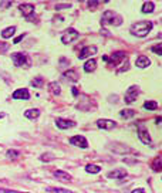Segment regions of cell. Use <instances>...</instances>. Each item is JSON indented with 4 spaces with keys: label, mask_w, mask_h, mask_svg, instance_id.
Listing matches in <instances>:
<instances>
[{
    "label": "cell",
    "mask_w": 162,
    "mask_h": 193,
    "mask_svg": "<svg viewBox=\"0 0 162 193\" xmlns=\"http://www.w3.org/2000/svg\"><path fill=\"white\" fill-rule=\"evenodd\" d=\"M152 30V23L151 22H138L131 26V34L135 37H147L149 31Z\"/></svg>",
    "instance_id": "obj_1"
},
{
    "label": "cell",
    "mask_w": 162,
    "mask_h": 193,
    "mask_svg": "<svg viewBox=\"0 0 162 193\" xmlns=\"http://www.w3.org/2000/svg\"><path fill=\"white\" fill-rule=\"evenodd\" d=\"M101 24H103V26H107V24H111V26H119V24H122V17L118 14V13H115V11L107 10L103 14Z\"/></svg>",
    "instance_id": "obj_2"
},
{
    "label": "cell",
    "mask_w": 162,
    "mask_h": 193,
    "mask_svg": "<svg viewBox=\"0 0 162 193\" xmlns=\"http://www.w3.org/2000/svg\"><path fill=\"white\" fill-rule=\"evenodd\" d=\"M138 95H140V87L131 85L125 93V98H124V100H125V104H132Z\"/></svg>",
    "instance_id": "obj_3"
},
{
    "label": "cell",
    "mask_w": 162,
    "mask_h": 193,
    "mask_svg": "<svg viewBox=\"0 0 162 193\" xmlns=\"http://www.w3.org/2000/svg\"><path fill=\"white\" fill-rule=\"evenodd\" d=\"M127 60V54L124 51H117L114 53L111 57H108V64H112V65H119Z\"/></svg>",
    "instance_id": "obj_4"
},
{
    "label": "cell",
    "mask_w": 162,
    "mask_h": 193,
    "mask_svg": "<svg viewBox=\"0 0 162 193\" xmlns=\"http://www.w3.org/2000/svg\"><path fill=\"white\" fill-rule=\"evenodd\" d=\"M11 60H13V64H14L16 67H22V65H26L29 63V57L24 53H13L11 54Z\"/></svg>",
    "instance_id": "obj_5"
},
{
    "label": "cell",
    "mask_w": 162,
    "mask_h": 193,
    "mask_svg": "<svg viewBox=\"0 0 162 193\" xmlns=\"http://www.w3.org/2000/svg\"><path fill=\"white\" fill-rule=\"evenodd\" d=\"M78 31L74 29H68L66 31V33L61 36V41H63V44H70V43H73L74 40H77L78 38Z\"/></svg>",
    "instance_id": "obj_6"
},
{
    "label": "cell",
    "mask_w": 162,
    "mask_h": 193,
    "mask_svg": "<svg viewBox=\"0 0 162 193\" xmlns=\"http://www.w3.org/2000/svg\"><path fill=\"white\" fill-rule=\"evenodd\" d=\"M94 54H97V47L95 45H87V47H84L80 53H78V58L84 60V58H87V57L94 56Z\"/></svg>",
    "instance_id": "obj_7"
},
{
    "label": "cell",
    "mask_w": 162,
    "mask_h": 193,
    "mask_svg": "<svg viewBox=\"0 0 162 193\" xmlns=\"http://www.w3.org/2000/svg\"><path fill=\"white\" fill-rule=\"evenodd\" d=\"M138 136H140L141 142L145 145H151L152 144V139H151V135L148 132V129L142 128V125H140V129H138Z\"/></svg>",
    "instance_id": "obj_8"
},
{
    "label": "cell",
    "mask_w": 162,
    "mask_h": 193,
    "mask_svg": "<svg viewBox=\"0 0 162 193\" xmlns=\"http://www.w3.org/2000/svg\"><path fill=\"white\" fill-rule=\"evenodd\" d=\"M70 144L74 145V146H80V148H88V142L85 139L84 136H81V135H75V136L70 138Z\"/></svg>",
    "instance_id": "obj_9"
},
{
    "label": "cell",
    "mask_w": 162,
    "mask_h": 193,
    "mask_svg": "<svg viewBox=\"0 0 162 193\" xmlns=\"http://www.w3.org/2000/svg\"><path fill=\"white\" fill-rule=\"evenodd\" d=\"M97 126L101 128V129L110 131L117 126V122H115V121H111V119H98V121H97Z\"/></svg>",
    "instance_id": "obj_10"
},
{
    "label": "cell",
    "mask_w": 162,
    "mask_h": 193,
    "mask_svg": "<svg viewBox=\"0 0 162 193\" xmlns=\"http://www.w3.org/2000/svg\"><path fill=\"white\" fill-rule=\"evenodd\" d=\"M125 176H127V171L122 169V167L114 169V171H111L107 173V178H110V179H124Z\"/></svg>",
    "instance_id": "obj_11"
},
{
    "label": "cell",
    "mask_w": 162,
    "mask_h": 193,
    "mask_svg": "<svg viewBox=\"0 0 162 193\" xmlns=\"http://www.w3.org/2000/svg\"><path fill=\"white\" fill-rule=\"evenodd\" d=\"M13 98L14 100H29L30 98V93L27 88H18L13 93Z\"/></svg>",
    "instance_id": "obj_12"
},
{
    "label": "cell",
    "mask_w": 162,
    "mask_h": 193,
    "mask_svg": "<svg viewBox=\"0 0 162 193\" xmlns=\"http://www.w3.org/2000/svg\"><path fill=\"white\" fill-rule=\"evenodd\" d=\"M55 125L59 126L60 129H68V128H73V126H75V122H74V121H68V119L57 118V121H55Z\"/></svg>",
    "instance_id": "obj_13"
},
{
    "label": "cell",
    "mask_w": 162,
    "mask_h": 193,
    "mask_svg": "<svg viewBox=\"0 0 162 193\" xmlns=\"http://www.w3.org/2000/svg\"><path fill=\"white\" fill-rule=\"evenodd\" d=\"M18 10L22 11L23 16H26V17H31V14L34 13V6H33V4H29V3H23V4H20Z\"/></svg>",
    "instance_id": "obj_14"
},
{
    "label": "cell",
    "mask_w": 162,
    "mask_h": 193,
    "mask_svg": "<svg viewBox=\"0 0 162 193\" xmlns=\"http://www.w3.org/2000/svg\"><path fill=\"white\" fill-rule=\"evenodd\" d=\"M54 176L59 179V180L64 182V183L71 182V175L67 173V172H64V171H55V172H54Z\"/></svg>",
    "instance_id": "obj_15"
},
{
    "label": "cell",
    "mask_w": 162,
    "mask_h": 193,
    "mask_svg": "<svg viewBox=\"0 0 162 193\" xmlns=\"http://www.w3.org/2000/svg\"><path fill=\"white\" fill-rule=\"evenodd\" d=\"M64 78H66L67 81H70V82H77L78 80H80V77H78L77 74V71L75 70H68L64 73Z\"/></svg>",
    "instance_id": "obj_16"
},
{
    "label": "cell",
    "mask_w": 162,
    "mask_h": 193,
    "mask_svg": "<svg viewBox=\"0 0 162 193\" xmlns=\"http://www.w3.org/2000/svg\"><path fill=\"white\" fill-rule=\"evenodd\" d=\"M151 169L154 172H162V155L156 156L151 162Z\"/></svg>",
    "instance_id": "obj_17"
},
{
    "label": "cell",
    "mask_w": 162,
    "mask_h": 193,
    "mask_svg": "<svg viewBox=\"0 0 162 193\" xmlns=\"http://www.w3.org/2000/svg\"><path fill=\"white\" fill-rule=\"evenodd\" d=\"M149 64H151V61H149V58L145 56H141L136 58V67L138 68H147Z\"/></svg>",
    "instance_id": "obj_18"
},
{
    "label": "cell",
    "mask_w": 162,
    "mask_h": 193,
    "mask_svg": "<svg viewBox=\"0 0 162 193\" xmlns=\"http://www.w3.org/2000/svg\"><path fill=\"white\" fill-rule=\"evenodd\" d=\"M95 68H97V61L94 58L85 61V64H84V71L85 73H92V71H95Z\"/></svg>",
    "instance_id": "obj_19"
},
{
    "label": "cell",
    "mask_w": 162,
    "mask_h": 193,
    "mask_svg": "<svg viewBox=\"0 0 162 193\" xmlns=\"http://www.w3.org/2000/svg\"><path fill=\"white\" fill-rule=\"evenodd\" d=\"M142 13H145V14H149V13H154L155 10V4L154 2H145L144 4H142Z\"/></svg>",
    "instance_id": "obj_20"
},
{
    "label": "cell",
    "mask_w": 162,
    "mask_h": 193,
    "mask_svg": "<svg viewBox=\"0 0 162 193\" xmlns=\"http://www.w3.org/2000/svg\"><path fill=\"white\" fill-rule=\"evenodd\" d=\"M48 89H50V93H51L53 95H60V94H61L60 84H59V82H55V81H53V82L48 84Z\"/></svg>",
    "instance_id": "obj_21"
},
{
    "label": "cell",
    "mask_w": 162,
    "mask_h": 193,
    "mask_svg": "<svg viewBox=\"0 0 162 193\" xmlns=\"http://www.w3.org/2000/svg\"><path fill=\"white\" fill-rule=\"evenodd\" d=\"M38 115H40V109H37V108H31V109H27L24 112V116L29 119H36L38 118Z\"/></svg>",
    "instance_id": "obj_22"
},
{
    "label": "cell",
    "mask_w": 162,
    "mask_h": 193,
    "mask_svg": "<svg viewBox=\"0 0 162 193\" xmlns=\"http://www.w3.org/2000/svg\"><path fill=\"white\" fill-rule=\"evenodd\" d=\"M16 33V27L11 26V27H6V29L2 31V37L3 38H10L13 34Z\"/></svg>",
    "instance_id": "obj_23"
},
{
    "label": "cell",
    "mask_w": 162,
    "mask_h": 193,
    "mask_svg": "<svg viewBox=\"0 0 162 193\" xmlns=\"http://www.w3.org/2000/svg\"><path fill=\"white\" fill-rule=\"evenodd\" d=\"M135 109H122L121 112H119V116L121 118H125V119H129V118H134L135 116Z\"/></svg>",
    "instance_id": "obj_24"
},
{
    "label": "cell",
    "mask_w": 162,
    "mask_h": 193,
    "mask_svg": "<svg viewBox=\"0 0 162 193\" xmlns=\"http://www.w3.org/2000/svg\"><path fill=\"white\" fill-rule=\"evenodd\" d=\"M99 171H101V166H98V165L90 163L85 166V172H88V173H98Z\"/></svg>",
    "instance_id": "obj_25"
},
{
    "label": "cell",
    "mask_w": 162,
    "mask_h": 193,
    "mask_svg": "<svg viewBox=\"0 0 162 193\" xmlns=\"http://www.w3.org/2000/svg\"><path fill=\"white\" fill-rule=\"evenodd\" d=\"M144 108L149 109V111H155V109H158V102L156 101H147L144 104Z\"/></svg>",
    "instance_id": "obj_26"
},
{
    "label": "cell",
    "mask_w": 162,
    "mask_h": 193,
    "mask_svg": "<svg viewBox=\"0 0 162 193\" xmlns=\"http://www.w3.org/2000/svg\"><path fill=\"white\" fill-rule=\"evenodd\" d=\"M31 85L33 87H37V88H40V87H43L44 85V78L41 77V75H38V77H36L31 81Z\"/></svg>",
    "instance_id": "obj_27"
},
{
    "label": "cell",
    "mask_w": 162,
    "mask_h": 193,
    "mask_svg": "<svg viewBox=\"0 0 162 193\" xmlns=\"http://www.w3.org/2000/svg\"><path fill=\"white\" fill-rule=\"evenodd\" d=\"M110 149H112V151L117 153H125V152H129V151H131V149H129L128 146H125V145H122L119 148H117V146H110Z\"/></svg>",
    "instance_id": "obj_28"
},
{
    "label": "cell",
    "mask_w": 162,
    "mask_h": 193,
    "mask_svg": "<svg viewBox=\"0 0 162 193\" xmlns=\"http://www.w3.org/2000/svg\"><path fill=\"white\" fill-rule=\"evenodd\" d=\"M48 193H73L71 190H67V189H60V187H47Z\"/></svg>",
    "instance_id": "obj_29"
},
{
    "label": "cell",
    "mask_w": 162,
    "mask_h": 193,
    "mask_svg": "<svg viewBox=\"0 0 162 193\" xmlns=\"http://www.w3.org/2000/svg\"><path fill=\"white\" fill-rule=\"evenodd\" d=\"M20 156V152L18 151H14V149H9L7 151V158L9 159H17Z\"/></svg>",
    "instance_id": "obj_30"
},
{
    "label": "cell",
    "mask_w": 162,
    "mask_h": 193,
    "mask_svg": "<svg viewBox=\"0 0 162 193\" xmlns=\"http://www.w3.org/2000/svg\"><path fill=\"white\" fill-rule=\"evenodd\" d=\"M54 159V156L50 155V153H44V155L40 156V160H43V162H48V160H53Z\"/></svg>",
    "instance_id": "obj_31"
},
{
    "label": "cell",
    "mask_w": 162,
    "mask_h": 193,
    "mask_svg": "<svg viewBox=\"0 0 162 193\" xmlns=\"http://www.w3.org/2000/svg\"><path fill=\"white\" fill-rule=\"evenodd\" d=\"M151 51L155 53V54H159V56H162V45H155V47L151 48Z\"/></svg>",
    "instance_id": "obj_32"
},
{
    "label": "cell",
    "mask_w": 162,
    "mask_h": 193,
    "mask_svg": "<svg viewBox=\"0 0 162 193\" xmlns=\"http://www.w3.org/2000/svg\"><path fill=\"white\" fill-rule=\"evenodd\" d=\"M68 7H71V4H70V3H64V4H57V6H55V9H57V10H61V9H68Z\"/></svg>",
    "instance_id": "obj_33"
},
{
    "label": "cell",
    "mask_w": 162,
    "mask_h": 193,
    "mask_svg": "<svg viewBox=\"0 0 162 193\" xmlns=\"http://www.w3.org/2000/svg\"><path fill=\"white\" fill-rule=\"evenodd\" d=\"M87 4H88L90 9H95L97 6H99V4H101V2H88Z\"/></svg>",
    "instance_id": "obj_34"
},
{
    "label": "cell",
    "mask_w": 162,
    "mask_h": 193,
    "mask_svg": "<svg viewBox=\"0 0 162 193\" xmlns=\"http://www.w3.org/2000/svg\"><path fill=\"white\" fill-rule=\"evenodd\" d=\"M24 36H26V34H22V36H18V37H16L13 43H14V44H18V43H20V41H22L23 38H24Z\"/></svg>",
    "instance_id": "obj_35"
},
{
    "label": "cell",
    "mask_w": 162,
    "mask_h": 193,
    "mask_svg": "<svg viewBox=\"0 0 162 193\" xmlns=\"http://www.w3.org/2000/svg\"><path fill=\"white\" fill-rule=\"evenodd\" d=\"M60 63H61V64H60V67L63 68V67H66V65H67V63L70 64V61H67V58H61V60H60Z\"/></svg>",
    "instance_id": "obj_36"
},
{
    "label": "cell",
    "mask_w": 162,
    "mask_h": 193,
    "mask_svg": "<svg viewBox=\"0 0 162 193\" xmlns=\"http://www.w3.org/2000/svg\"><path fill=\"white\" fill-rule=\"evenodd\" d=\"M10 4H11V2H2V3H0V7L6 9L7 6H10Z\"/></svg>",
    "instance_id": "obj_37"
},
{
    "label": "cell",
    "mask_w": 162,
    "mask_h": 193,
    "mask_svg": "<svg viewBox=\"0 0 162 193\" xmlns=\"http://www.w3.org/2000/svg\"><path fill=\"white\" fill-rule=\"evenodd\" d=\"M131 193H145V190L142 189V187H138V189H134Z\"/></svg>",
    "instance_id": "obj_38"
},
{
    "label": "cell",
    "mask_w": 162,
    "mask_h": 193,
    "mask_svg": "<svg viewBox=\"0 0 162 193\" xmlns=\"http://www.w3.org/2000/svg\"><path fill=\"white\" fill-rule=\"evenodd\" d=\"M7 47H9L7 44H3V43H0V50H2V51H6V50H7Z\"/></svg>",
    "instance_id": "obj_39"
},
{
    "label": "cell",
    "mask_w": 162,
    "mask_h": 193,
    "mask_svg": "<svg viewBox=\"0 0 162 193\" xmlns=\"http://www.w3.org/2000/svg\"><path fill=\"white\" fill-rule=\"evenodd\" d=\"M122 160H124L125 163H135V162H136V160H132V159H127V158H124V159H122Z\"/></svg>",
    "instance_id": "obj_40"
},
{
    "label": "cell",
    "mask_w": 162,
    "mask_h": 193,
    "mask_svg": "<svg viewBox=\"0 0 162 193\" xmlns=\"http://www.w3.org/2000/svg\"><path fill=\"white\" fill-rule=\"evenodd\" d=\"M73 95H78V91H77V88H74V87H73Z\"/></svg>",
    "instance_id": "obj_41"
},
{
    "label": "cell",
    "mask_w": 162,
    "mask_h": 193,
    "mask_svg": "<svg viewBox=\"0 0 162 193\" xmlns=\"http://www.w3.org/2000/svg\"><path fill=\"white\" fill-rule=\"evenodd\" d=\"M0 193H11V190H2L0 189Z\"/></svg>",
    "instance_id": "obj_42"
},
{
    "label": "cell",
    "mask_w": 162,
    "mask_h": 193,
    "mask_svg": "<svg viewBox=\"0 0 162 193\" xmlns=\"http://www.w3.org/2000/svg\"><path fill=\"white\" fill-rule=\"evenodd\" d=\"M3 116H4V114H0V118H3Z\"/></svg>",
    "instance_id": "obj_43"
}]
</instances>
